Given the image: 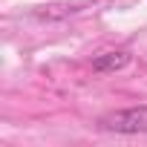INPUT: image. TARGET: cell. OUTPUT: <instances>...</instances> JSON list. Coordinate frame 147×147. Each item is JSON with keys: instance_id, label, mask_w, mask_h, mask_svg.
<instances>
[{"instance_id": "obj_1", "label": "cell", "mask_w": 147, "mask_h": 147, "mask_svg": "<svg viewBox=\"0 0 147 147\" xmlns=\"http://www.w3.org/2000/svg\"><path fill=\"white\" fill-rule=\"evenodd\" d=\"M98 127L107 133H121V136L147 133V107H130V110L107 113L98 118Z\"/></svg>"}, {"instance_id": "obj_2", "label": "cell", "mask_w": 147, "mask_h": 147, "mask_svg": "<svg viewBox=\"0 0 147 147\" xmlns=\"http://www.w3.org/2000/svg\"><path fill=\"white\" fill-rule=\"evenodd\" d=\"M130 63V52H104L92 61V69L95 72H118Z\"/></svg>"}]
</instances>
